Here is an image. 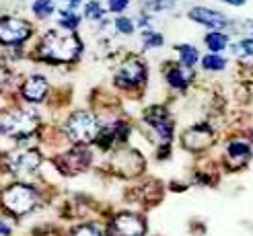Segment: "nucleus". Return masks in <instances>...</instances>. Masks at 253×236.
I'll use <instances>...</instances> for the list:
<instances>
[{
	"instance_id": "obj_27",
	"label": "nucleus",
	"mask_w": 253,
	"mask_h": 236,
	"mask_svg": "<svg viewBox=\"0 0 253 236\" xmlns=\"http://www.w3.org/2000/svg\"><path fill=\"white\" fill-rule=\"evenodd\" d=\"M128 4H130V0H109V8L113 12H122Z\"/></svg>"
},
{
	"instance_id": "obj_5",
	"label": "nucleus",
	"mask_w": 253,
	"mask_h": 236,
	"mask_svg": "<svg viewBox=\"0 0 253 236\" xmlns=\"http://www.w3.org/2000/svg\"><path fill=\"white\" fill-rule=\"evenodd\" d=\"M111 167L122 177H136V175H140L144 169V158L136 150H128V148H126V150H120L113 154Z\"/></svg>"
},
{
	"instance_id": "obj_19",
	"label": "nucleus",
	"mask_w": 253,
	"mask_h": 236,
	"mask_svg": "<svg viewBox=\"0 0 253 236\" xmlns=\"http://www.w3.org/2000/svg\"><path fill=\"white\" fill-rule=\"evenodd\" d=\"M33 12L40 19H45V17H49L54 12V2L52 0H35L33 2Z\"/></svg>"
},
{
	"instance_id": "obj_23",
	"label": "nucleus",
	"mask_w": 253,
	"mask_h": 236,
	"mask_svg": "<svg viewBox=\"0 0 253 236\" xmlns=\"http://www.w3.org/2000/svg\"><path fill=\"white\" fill-rule=\"evenodd\" d=\"M84 15H86L88 19H101V17H103V8H101L99 2H88Z\"/></svg>"
},
{
	"instance_id": "obj_18",
	"label": "nucleus",
	"mask_w": 253,
	"mask_h": 236,
	"mask_svg": "<svg viewBox=\"0 0 253 236\" xmlns=\"http://www.w3.org/2000/svg\"><path fill=\"white\" fill-rule=\"evenodd\" d=\"M202 66H204L206 70H212V72H220V70H224V66H226V60L222 58V56H218V54H208L204 60H202Z\"/></svg>"
},
{
	"instance_id": "obj_1",
	"label": "nucleus",
	"mask_w": 253,
	"mask_h": 236,
	"mask_svg": "<svg viewBox=\"0 0 253 236\" xmlns=\"http://www.w3.org/2000/svg\"><path fill=\"white\" fill-rule=\"evenodd\" d=\"M81 39L70 31H49L40 45V56L47 62H72L81 54Z\"/></svg>"
},
{
	"instance_id": "obj_29",
	"label": "nucleus",
	"mask_w": 253,
	"mask_h": 236,
	"mask_svg": "<svg viewBox=\"0 0 253 236\" xmlns=\"http://www.w3.org/2000/svg\"><path fill=\"white\" fill-rule=\"evenodd\" d=\"M6 80H8V72L0 66V91H2V86L6 84Z\"/></svg>"
},
{
	"instance_id": "obj_2",
	"label": "nucleus",
	"mask_w": 253,
	"mask_h": 236,
	"mask_svg": "<svg viewBox=\"0 0 253 236\" xmlns=\"http://www.w3.org/2000/svg\"><path fill=\"white\" fill-rule=\"evenodd\" d=\"M99 130H101V126H99L95 113H91V111H74L64 126L68 140H72L74 144L95 142Z\"/></svg>"
},
{
	"instance_id": "obj_13",
	"label": "nucleus",
	"mask_w": 253,
	"mask_h": 236,
	"mask_svg": "<svg viewBox=\"0 0 253 236\" xmlns=\"http://www.w3.org/2000/svg\"><path fill=\"white\" fill-rule=\"evenodd\" d=\"M251 156V146L249 142L243 140H233L226 146V165H229L233 170L241 169L243 165H247V160Z\"/></svg>"
},
{
	"instance_id": "obj_4",
	"label": "nucleus",
	"mask_w": 253,
	"mask_h": 236,
	"mask_svg": "<svg viewBox=\"0 0 253 236\" xmlns=\"http://www.w3.org/2000/svg\"><path fill=\"white\" fill-rule=\"evenodd\" d=\"M29 35H31V25L27 21L12 17L0 19V43L17 45L23 43L25 39H29Z\"/></svg>"
},
{
	"instance_id": "obj_7",
	"label": "nucleus",
	"mask_w": 253,
	"mask_h": 236,
	"mask_svg": "<svg viewBox=\"0 0 253 236\" xmlns=\"http://www.w3.org/2000/svg\"><path fill=\"white\" fill-rule=\"evenodd\" d=\"M93 154L83 146L72 148L70 152L62 154L60 158H56V167L64 172V175H77V172L84 170L88 165H91Z\"/></svg>"
},
{
	"instance_id": "obj_22",
	"label": "nucleus",
	"mask_w": 253,
	"mask_h": 236,
	"mask_svg": "<svg viewBox=\"0 0 253 236\" xmlns=\"http://www.w3.org/2000/svg\"><path fill=\"white\" fill-rule=\"evenodd\" d=\"M72 236H101V230L93 224H84V226H79L77 230H74Z\"/></svg>"
},
{
	"instance_id": "obj_6",
	"label": "nucleus",
	"mask_w": 253,
	"mask_h": 236,
	"mask_svg": "<svg viewBox=\"0 0 253 236\" xmlns=\"http://www.w3.org/2000/svg\"><path fill=\"white\" fill-rule=\"evenodd\" d=\"M144 232H146L144 220L138 214H130V212L118 214L109 226L111 236H144Z\"/></svg>"
},
{
	"instance_id": "obj_16",
	"label": "nucleus",
	"mask_w": 253,
	"mask_h": 236,
	"mask_svg": "<svg viewBox=\"0 0 253 236\" xmlns=\"http://www.w3.org/2000/svg\"><path fill=\"white\" fill-rule=\"evenodd\" d=\"M177 52H179V60H181V64L187 66V68H192L196 62L200 60V52L194 47V45H179L177 47Z\"/></svg>"
},
{
	"instance_id": "obj_15",
	"label": "nucleus",
	"mask_w": 253,
	"mask_h": 236,
	"mask_svg": "<svg viewBox=\"0 0 253 236\" xmlns=\"http://www.w3.org/2000/svg\"><path fill=\"white\" fill-rule=\"evenodd\" d=\"M226 43H229V37H226L224 33H220V31H216V29L206 35V45L210 47V52H214V54L222 52V49L226 47Z\"/></svg>"
},
{
	"instance_id": "obj_17",
	"label": "nucleus",
	"mask_w": 253,
	"mask_h": 236,
	"mask_svg": "<svg viewBox=\"0 0 253 236\" xmlns=\"http://www.w3.org/2000/svg\"><path fill=\"white\" fill-rule=\"evenodd\" d=\"M167 82L173 86V89L183 91L185 86H187V76H185V72L181 68H171L167 72Z\"/></svg>"
},
{
	"instance_id": "obj_12",
	"label": "nucleus",
	"mask_w": 253,
	"mask_h": 236,
	"mask_svg": "<svg viewBox=\"0 0 253 236\" xmlns=\"http://www.w3.org/2000/svg\"><path fill=\"white\" fill-rule=\"evenodd\" d=\"M189 19H194L200 25H206V27H210V29H224V27H229V19H226L222 12L210 10V8H204V6H198V8L189 10Z\"/></svg>"
},
{
	"instance_id": "obj_30",
	"label": "nucleus",
	"mask_w": 253,
	"mask_h": 236,
	"mask_svg": "<svg viewBox=\"0 0 253 236\" xmlns=\"http://www.w3.org/2000/svg\"><path fill=\"white\" fill-rule=\"evenodd\" d=\"M224 2H231L235 6H241V4H245V0H224Z\"/></svg>"
},
{
	"instance_id": "obj_25",
	"label": "nucleus",
	"mask_w": 253,
	"mask_h": 236,
	"mask_svg": "<svg viewBox=\"0 0 253 236\" xmlns=\"http://www.w3.org/2000/svg\"><path fill=\"white\" fill-rule=\"evenodd\" d=\"M144 43H146V47H159V45H163V35L144 33Z\"/></svg>"
},
{
	"instance_id": "obj_21",
	"label": "nucleus",
	"mask_w": 253,
	"mask_h": 236,
	"mask_svg": "<svg viewBox=\"0 0 253 236\" xmlns=\"http://www.w3.org/2000/svg\"><path fill=\"white\" fill-rule=\"evenodd\" d=\"M113 132V138H116V142H124L126 138H128V134H130V126L128 123H124V121H118L116 126L111 128Z\"/></svg>"
},
{
	"instance_id": "obj_11",
	"label": "nucleus",
	"mask_w": 253,
	"mask_h": 236,
	"mask_svg": "<svg viewBox=\"0 0 253 236\" xmlns=\"http://www.w3.org/2000/svg\"><path fill=\"white\" fill-rule=\"evenodd\" d=\"M144 119L157 130V134H159L165 142L171 140V135H173V121L169 119L167 111L163 109V107H150V109H146Z\"/></svg>"
},
{
	"instance_id": "obj_26",
	"label": "nucleus",
	"mask_w": 253,
	"mask_h": 236,
	"mask_svg": "<svg viewBox=\"0 0 253 236\" xmlns=\"http://www.w3.org/2000/svg\"><path fill=\"white\" fill-rule=\"evenodd\" d=\"M144 4H146V8H150V10H163V8L171 6L169 0H144Z\"/></svg>"
},
{
	"instance_id": "obj_8",
	"label": "nucleus",
	"mask_w": 253,
	"mask_h": 236,
	"mask_svg": "<svg viewBox=\"0 0 253 236\" xmlns=\"http://www.w3.org/2000/svg\"><path fill=\"white\" fill-rule=\"evenodd\" d=\"M146 78V66L142 64L140 60H128L126 64L118 70L116 74V84L122 86V89H134V86L142 84Z\"/></svg>"
},
{
	"instance_id": "obj_14",
	"label": "nucleus",
	"mask_w": 253,
	"mask_h": 236,
	"mask_svg": "<svg viewBox=\"0 0 253 236\" xmlns=\"http://www.w3.org/2000/svg\"><path fill=\"white\" fill-rule=\"evenodd\" d=\"M47 89H49L47 80L43 76H40V74H33V76H29L27 80H25L21 93H23V97L27 99V101L37 103V101H43V99H45Z\"/></svg>"
},
{
	"instance_id": "obj_28",
	"label": "nucleus",
	"mask_w": 253,
	"mask_h": 236,
	"mask_svg": "<svg viewBox=\"0 0 253 236\" xmlns=\"http://www.w3.org/2000/svg\"><path fill=\"white\" fill-rule=\"evenodd\" d=\"M239 49H241L245 56H253V39H243L239 43Z\"/></svg>"
},
{
	"instance_id": "obj_10",
	"label": "nucleus",
	"mask_w": 253,
	"mask_h": 236,
	"mask_svg": "<svg viewBox=\"0 0 253 236\" xmlns=\"http://www.w3.org/2000/svg\"><path fill=\"white\" fill-rule=\"evenodd\" d=\"M181 142L187 150H194V152L206 150V148L214 142V130L210 126H206V123H200V126H194V128L183 132Z\"/></svg>"
},
{
	"instance_id": "obj_9",
	"label": "nucleus",
	"mask_w": 253,
	"mask_h": 236,
	"mask_svg": "<svg viewBox=\"0 0 253 236\" xmlns=\"http://www.w3.org/2000/svg\"><path fill=\"white\" fill-rule=\"evenodd\" d=\"M42 165V154L37 150H17L6 156V167L15 175H29Z\"/></svg>"
},
{
	"instance_id": "obj_31",
	"label": "nucleus",
	"mask_w": 253,
	"mask_h": 236,
	"mask_svg": "<svg viewBox=\"0 0 253 236\" xmlns=\"http://www.w3.org/2000/svg\"><path fill=\"white\" fill-rule=\"evenodd\" d=\"M0 232H2V234H8V232H10V230H8V228H6V226H4V224H0Z\"/></svg>"
},
{
	"instance_id": "obj_24",
	"label": "nucleus",
	"mask_w": 253,
	"mask_h": 236,
	"mask_svg": "<svg viewBox=\"0 0 253 236\" xmlns=\"http://www.w3.org/2000/svg\"><path fill=\"white\" fill-rule=\"evenodd\" d=\"M116 27H118L120 33H126V35H130V33L134 31L132 21H130V19H126V17H120V19L116 21Z\"/></svg>"
},
{
	"instance_id": "obj_20",
	"label": "nucleus",
	"mask_w": 253,
	"mask_h": 236,
	"mask_svg": "<svg viewBox=\"0 0 253 236\" xmlns=\"http://www.w3.org/2000/svg\"><path fill=\"white\" fill-rule=\"evenodd\" d=\"M79 17L77 15H72L70 10H62V19H60V25L64 29H68V31H72V29H77L79 27Z\"/></svg>"
},
{
	"instance_id": "obj_32",
	"label": "nucleus",
	"mask_w": 253,
	"mask_h": 236,
	"mask_svg": "<svg viewBox=\"0 0 253 236\" xmlns=\"http://www.w3.org/2000/svg\"><path fill=\"white\" fill-rule=\"evenodd\" d=\"M79 2H81V0H70V6L74 8V6H79Z\"/></svg>"
},
{
	"instance_id": "obj_3",
	"label": "nucleus",
	"mask_w": 253,
	"mask_h": 236,
	"mask_svg": "<svg viewBox=\"0 0 253 236\" xmlns=\"http://www.w3.org/2000/svg\"><path fill=\"white\" fill-rule=\"evenodd\" d=\"M2 203L15 216L29 214L37 205V191L27 185H12L2 193Z\"/></svg>"
}]
</instances>
